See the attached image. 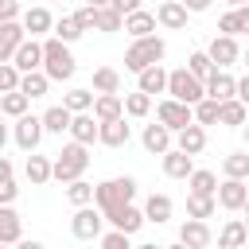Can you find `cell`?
<instances>
[{"mask_svg":"<svg viewBox=\"0 0 249 249\" xmlns=\"http://www.w3.org/2000/svg\"><path fill=\"white\" fill-rule=\"evenodd\" d=\"M39 47H43V66H39V70L47 74V82H70V78H74V70H78V66H74L70 47H66V43H58L54 35H51V39H43Z\"/></svg>","mask_w":249,"mask_h":249,"instance_id":"6da1fadb","label":"cell"},{"mask_svg":"<svg viewBox=\"0 0 249 249\" xmlns=\"http://www.w3.org/2000/svg\"><path fill=\"white\" fill-rule=\"evenodd\" d=\"M132 198H136V179L132 175H117V179H105V183L93 187V206L101 214H109L117 206H128Z\"/></svg>","mask_w":249,"mask_h":249,"instance_id":"7a4b0ae2","label":"cell"},{"mask_svg":"<svg viewBox=\"0 0 249 249\" xmlns=\"http://www.w3.org/2000/svg\"><path fill=\"white\" fill-rule=\"evenodd\" d=\"M89 167V148H82V144H62V152L51 160V179H58L62 187L66 183H74V179H82V171Z\"/></svg>","mask_w":249,"mask_h":249,"instance_id":"3957f363","label":"cell"},{"mask_svg":"<svg viewBox=\"0 0 249 249\" xmlns=\"http://www.w3.org/2000/svg\"><path fill=\"white\" fill-rule=\"evenodd\" d=\"M163 54H167V43H163L160 35H144V39H132V43H128V51H124V70L140 74V70H148V66L163 62Z\"/></svg>","mask_w":249,"mask_h":249,"instance_id":"277c9868","label":"cell"},{"mask_svg":"<svg viewBox=\"0 0 249 249\" xmlns=\"http://www.w3.org/2000/svg\"><path fill=\"white\" fill-rule=\"evenodd\" d=\"M163 93H167L171 101H179V105H198V101H202V82H198L195 74H187V66H179V70H167Z\"/></svg>","mask_w":249,"mask_h":249,"instance_id":"5b68a950","label":"cell"},{"mask_svg":"<svg viewBox=\"0 0 249 249\" xmlns=\"http://www.w3.org/2000/svg\"><path fill=\"white\" fill-rule=\"evenodd\" d=\"M101 226H105V218H101V210L89 202V206H74V218H70V233L78 237V241H93V237H101Z\"/></svg>","mask_w":249,"mask_h":249,"instance_id":"8992f818","label":"cell"},{"mask_svg":"<svg viewBox=\"0 0 249 249\" xmlns=\"http://www.w3.org/2000/svg\"><path fill=\"white\" fill-rule=\"evenodd\" d=\"M214 206H222V210H245L249 206V187H245V179H222L218 183V191H214Z\"/></svg>","mask_w":249,"mask_h":249,"instance_id":"52a82bcc","label":"cell"},{"mask_svg":"<svg viewBox=\"0 0 249 249\" xmlns=\"http://www.w3.org/2000/svg\"><path fill=\"white\" fill-rule=\"evenodd\" d=\"M156 121L175 136L179 128H187V124H195L191 121V105H179V101H171V97H163L160 105H156Z\"/></svg>","mask_w":249,"mask_h":249,"instance_id":"ba28073f","label":"cell"},{"mask_svg":"<svg viewBox=\"0 0 249 249\" xmlns=\"http://www.w3.org/2000/svg\"><path fill=\"white\" fill-rule=\"evenodd\" d=\"M206 58H210L214 70H226V66H233V62L241 58V47H237V39H230V35H214L210 47H206Z\"/></svg>","mask_w":249,"mask_h":249,"instance_id":"9c48e42d","label":"cell"},{"mask_svg":"<svg viewBox=\"0 0 249 249\" xmlns=\"http://www.w3.org/2000/svg\"><path fill=\"white\" fill-rule=\"evenodd\" d=\"M12 140H16L23 152H39V140H43V124H39V117L23 113V117L16 121V128H12Z\"/></svg>","mask_w":249,"mask_h":249,"instance_id":"30bf717a","label":"cell"},{"mask_svg":"<svg viewBox=\"0 0 249 249\" xmlns=\"http://www.w3.org/2000/svg\"><path fill=\"white\" fill-rule=\"evenodd\" d=\"M101 218H105L117 233H128V237L144 226V214H140V206H132V202H128V206H117V210H109V214H101Z\"/></svg>","mask_w":249,"mask_h":249,"instance_id":"8fae6325","label":"cell"},{"mask_svg":"<svg viewBox=\"0 0 249 249\" xmlns=\"http://www.w3.org/2000/svg\"><path fill=\"white\" fill-rule=\"evenodd\" d=\"M12 66H16L19 74L39 70V66H43V47H39V39H23V43L12 51Z\"/></svg>","mask_w":249,"mask_h":249,"instance_id":"7c38bea8","label":"cell"},{"mask_svg":"<svg viewBox=\"0 0 249 249\" xmlns=\"http://www.w3.org/2000/svg\"><path fill=\"white\" fill-rule=\"evenodd\" d=\"M19 27H23V35H27V39H39V35H47V31L54 27V16H51L47 8H39V4H35V8H27V12L19 16Z\"/></svg>","mask_w":249,"mask_h":249,"instance_id":"4fadbf2b","label":"cell"},{"mask_svg":"<svg viewBox=\"0 0 249 249\" xmlns=\"http://www.w3.org/2000/svg\"><path fill=\"white\" fill-rule=\"evenodd\" d=\"M202 97H210V101H230V97H233V74H230V70H210L206 82H202Z\"/></svg>","mask_w":249,"mask_h":249,"instance_id":"5bb4252c","label":"cell"},{"mask_svg":"<svg viewBox=\"0 0 249 249\" xmlns=\"http://www.w3.org/2000/svg\"><path fill=\"white\" fill-rule=\"evenodd\" d=\"M128 140H132V128H128V121H124V117L97 124V144H105V148H124Z\"/></svg>","mask_w":249,"mask_h":249,"instance_id":"9a60e30c","label":"cell"},{"mask_svg":"<svg viewBox=\"0 0 249 249\" xmlns=\"http://www.w3.org/2000/svg\"><path fill=\"white\" fill-rule=\"evenodd\" d=\"M175 152H183V156H198L202 148H206V128H198V124H187V128H179L175 132V144H171Z\"/></svg>","mask_w":249,"mask_h":249,"instance_id":"2e32d148","label":"cell"},{"mask_svg":"<svg viewBox=\"0 0 249 249\" xmlns=\"http://www.w3.org/2000/svg\"><path fill=\"white\" fill-rule=\"evenodd\" d=\"M89 117H93L97 124H105V121H117V117H124V113H121V93H93Z\"/></svg>","mask_w":249,"mask_h":249,"instance_id":"e0dca14e","label":"cell"},{"mask_svg":"<svg viewBox=\"0 0 249 249\" xmlns=\"http://www.w3.org/2000/svg\"><path fill=\"white\" fill-rule=\"evenodd\" d=\"M70 140L74 144H82V148H89V144H97V121L89 117V113H74L70 117Z\"/></svg>","mask_w":249,"mask_h":249,"instance_id":"ac0fdd59","label":"cell"},{"mask_svg":"<svg viewBox=\"0 0 249 249\" xmlns=\"http://www.w3.org/2000/svg\"><path fill=\"white\" fill-rule=\"evenodd\" d=\"M210 226L206 222H195V218H187L183 226H179V245H187V249H206L210 245Z\"/></svg>","mask_w":249,"mask_h":249,"instance_id":"d6986e66","label":"cell"},{"mask_svg":"<svg viewBox=\"0 0 249 249\" xmlns=\"http://www.w3.org/2000/svg\"><path fill=\"white\" fill-rule=\"evenodd\" d=\"M144 222H156V226H163V222H171V214H175V202H171V195H148V202H144Z\"/></svg>","mask_w":249,"mask_h":249,"instance_id":"ffe728a7","label":"cell"},{"mask_svg":"<svg viewBox=\"0 0 249 249\" xmlns=\"http://www.w3.org/2000/svg\"><path fill=\"white\" fill-rule=\"evenodd\" d=\"M156 23L167 27V31H183V27H187V12H183V4H179V0H163V4L156 8Z\"/></svg>","mask_w":249,"mask_h":249,"instance_id":"44dd1931","label":"cell"},{"mask_svg":"<svg viewBox=\"0 0 249 249\" xmlns=\"http://www.w3.org/2000/svg\"><path fill=\"white\" fill-rule=\"evenodd\" d=\"M163 86H167V70H163V62H156V66H148V70L136 74V89L148 93V97L163 93Z\"/></svg>","mask_w":249,"mask_h":249,"instance_id":"7402d4cb","label":"cell"},{"mask_svg":"<svg viewBox=\"0 0 249 249\" xmlns=\"http://www.w3.org/2000/svg\"><path fill=\"white\" fill-rule=\"evenodd\" d=\"M140 144H144V152H152V156H163L167 148H171V132L156 121V124H144V132H140Z\"/></svg>","mask_w":249,"mask_h":249,"instance_id":"603a6c76","label":"cell"},{"mask_svg":"<svg viewBox=\"0 0 249 249\" xmlns=\"http://www.w3.org/2000/svg\"><path fill=\"white\" fill-rule=\"evenodd\" d=\"M121 27H124V31L132 35V39H144V35H156V16L140 8V12L124 16V19H121Z\"/></svg>","mask_w":249,"mask_h":249,"instance_id":"cb8c5ba5","label":"cell"},{"mask_svg":"<svg viewBox=\"0 0 249 249\" xmlns=\"http://www.w3.org/2000/svg\"><path fill=\"white\" fill-rule=\"evenodd\" d=\"M218 31H222V35H230V39H237L241 31H249V4H241V8L226 12V16L218 19Z\"/></svg>","mask_w":249,"mask_h":249,"instance_id":"d4e9b609","label":"cell"},{"mask_svg":"<svg viewBox=\"0 0 249 249\" xmlns=\"http://www.w3.org/2000/svg\"><path fill=\"white\" fill-rule=\"evenodd\" d=\"M191 171H195V160H191V156H183V152H175V148L163 152V175H167V179H187Z\"/></svg>","mask_w":249,"mask_h":249,"instance_id":"484cf974","label":"cell"},{"mask_svg":"<svg viewBox=\"0 0 249 249\" xmlns=\"http://www.w3.org/2000/svg\"><path fill=\"white\" fill-rule=\"evenodd\" d=\"M245 237H249L245 222L230 218V222H226V226L218 230V249H245Z\"/></svg>","mask_w":249,"mask_h":249,"instance_id":"4316f807","label":"cell"},{"mask_svg":"<svg viewBox=\"0 0 249 249\" xmlns=\"http://www.w3.org/2000/svg\"><path fill=\"white\" fill-rule=\"evenodd\" d=\"M23 237V222L12 206H0V245H16Z\"/></svg>","mask_w":249,"mask_h":249,"instance_id":"83f0119b","label":"cell"},{"mask_svg":"<svg viewBox=\"0 0 249 249\" xmlns=\"http://www.w3.org/2000/svg\"><path fill=\"white\" fill-rule=\"evenodd\" d=\"M23 39H27V35H23L19 19H12V23H0V62H12V51H16Z\"/></svg>","mask_w":249,"mask_h":249,"instance_id":"f1b7e54d","label":"cell"},{"mask_svg":"<svg viewBox=\"0 0 249 249\" xmlns=\"http://www.w3.org/2000/svg\"><path fill=\"white\" fill-rule=\"evenodd\" d=\"M121 113H124V117H132V121H144V117L152 113V97H148V93H140V89H132V93H124V97H121Z\"/></svg>","mask_w":249,"mask_h":249,"instance_id":"f546056e","label":"cell"},{"mask_svg":"<svg viewBox=\"0 0 249 249\" xmlns=\"http://www.w3.org/2000/svg\"><path fill=\"white\" fill-rule=\"evenodd\" d=\"M23 175H27V183H31V187L51 183V160H47V156H39V152H31V156H27V163H23Z\"/></svg>","mask_w":249,"mask_h":249,"instance_id":"4dcf8cb0","label":"cell"},{"mask_svg":"<svg viewBox=\"0 0 249 249\" xmlns=\"http://www.w3.org/2000/svg\"><path fill=\"white\" fill-rule=\"evenodd\" d=\"M27 101H35V97H43L47 89H51V82H47V74L43 70H31V74H19V86H16Z\"/></svg>","mask_w":249,"mask_h":249,"instance_id":"1f68e13d","label":"cell"},{"mask_svg":"<svg viewBox=\"0 0 249 249\" xmlns=\"http://www.w3.org/2000/svg\"><path fill=\"white\" fill-rule=\"evenodd\" d=\"M245 117H249V109H245L237 97H230V101H218V124L241 128V124H245Z\"/></svg>","mask_w":249,"mask_h":249,"instance_id":"d6a6232c","label":"cell"},{"mask_svg":"<svg viewBox=\"0 0 249 249\" xmlns=\"http://www.w3.org/2000/svg\"><path fill=\"white\" fill-rule=\"evenodd\" d=\"M70 117H74V113H66L62 105H51V109L39 117V124H43V132H54V136H62V132L70 128Z\"/></svg>","mask_w":249,"mask_h":249,"instance_id":"836d02e7","label":"cell"},{"mask_svg":"<svg viewBox=\"0 0 249 249\" xmlns=\"http://www.w3.org/2000/svg\"><path fill=\"white\" fill-rule=\"evenodd\" d=\"M187 183H191V195H210L214 198V191H218V175L210 167H195L187 175Z\"/></svg>","mask_w":249,"mask_h":249,"instance_id":"e575fe53","label":"cell"},{"mask_svg":"<svg viewBox=\"0 0 249 249\" xmlns=\"http://www.w3.org/2000/svg\"><path fill=\"white\" fill-rule=\"evenodd\" d=\"M93 93H121V74L113 66H97L93 70Z\"/></svg>","mask_w":249,"mask_h":249,"instance_id":"d590c367","label":"cell"},{"mask_svg":"<svg viewBox=\"0 0 249 249\" xmlns=\"http://www.w3.org/2000/svg\"><path fill=\"white\" fill-rule=\"evenodd\" d=\"M214 198L210 195H187V218H195V222H206V218H214Z\"/></svg>","mask_w":249,"mask_h":249,"instance_id":"8d00e7d4","label":"cell"},{"mask_svg":"<svg viewBox=\"0 0 249 249\" xmlns=\"http://www.w3.org/2000/svg\"><path fill=\"white\" fill-rule=\"evenodd\" d=\"M27 105H31V101H27L19 89H12V93H0V113H4V117H12V121H19V117L27 113Z\"/></svg>","mask_w":249,"mask_h":249,"instance_id":"74e56055","label":"cell"},{"mask_svg":"<svg viewBox=\"0 0 249 249\" xmlns=\"http://www.w3.org/2000/svg\"><path fill=\"white\" fill-rule=\"evenodd\" d=\"M222 175L226 179H249V156L245 152H233L222 160Z\"/></svg>","mask_w":249,"mask_h":249,"instance_id":"f35d334b","label":"cell"},{"mask_svg":"<svg viewBox=\"0 0 249 249\" xmlns=\"http://www.w3.org/2000/svg\"><path fill=\"white\" fill-rule=\"evenodd\" d=\"M89 105H93V89H70L62 97V109L66 113H89Z\"/></svg>","mask_w":249,"mask_h":249,"instance_id":"ab89813d","label":"cell"},{"mask_svg":"<svg viewBox=\"0 0 249 249\" xmlns=\"http://www.w3.org/2000/svg\"><path fill=\"white\" fill-rule=\"evenodd\" d=\"M66 198H70L74 206H89V202H93V183H86V179L66 183Z\"/></svg>","mask_w":249,"mask_h":249,"instance_id":"60d3db41","label":"cell"},{"mask_svg":"<svg viewBox=\"0 0 249 249\" xmlns=\"http://www.w3.org/2000/svg\"><path fill=\"white\" fill-rule=\"evenodd\" d=\"M93 31H121V16L113 8H93Z\"/></svg>","mask_w":249,"mask_h":249,"instance_id":"b9f144b4","label":"cell"},{"mask_svg":"<svg viewBox=\"0 0 249 249\" xmlns=\"http://www.w3.org/2000/svg\"><path fill=\"white\" fill-rule=\"evenodd\" d=\"M51 31H54V39H58V43H66V47L82 39V31H78V23H74L70 16H62V19H54V27H51Z\"/></svg>","mask_w":249,"mask_h":249,"instance_id":"7bdbcfd3","label":"cell"},{"mask_svg":"<svg viewBox=\"0 0 249 249\" xmlns=\"http://www.w3.org/2000/svg\"><path fill=\"white\" fill-rule=\"evenodd\" d=\"M210 70H214V66H210V58H206V51H195V54L187 58V74H195L198 82H206Z\"/></svg>","mask_w":249,"mask_h":249,"instance_id":"ee69618b","label":"cell"},{"mask_svg":"<svg viewBox=\"0 0 249 249\" xmlns=\"http://www.w3.org/2000/svg\"><path fill=\"white\" fill-rule=\"evenodd\" d=\"M19 86V70L12 62H0V93H12Z\"/></svg>","mask_w":249,"mask_h":249,"instance_id":"f6af8a7d","label":"cell"},{"mask_svg":"<svg viewBox=\"0 0 249 249\" xmlns=\"http://www.w3.org/2000/svg\"><path fill=\"white\" fill-rule=\"evenodd\" d=\"M101 249H132V241H128V233H117V230H109V233L101 237Z\"/></svg>","mask_w":249,"mask_h":249,"instance_id":"bcb514c9","label":"cell"},{"mask_svg":"<svg viewBox=\"0 0 249 249\" xmlns=\"http://www.w3.org/2000/svg\"><path fill=\"white\" fill-rule=\"evenodd\" d=\"M70 19L78 23V31H82V35H86V31H93V8H86V4H82V8H78Z\"/></svg>","mask_w":249,"mask_h":249,"instance_id":"7dc6e473","label":"cell"},{"mask_svg":"<svg viewBox=\"0 0 249 249\" xmlns=\"http://www.w3.org/2000/svg\"><path fill=\"white\" fill-rule=\"evenodd\" d=\"M16 195H19L16 179H0V206H12V202H16Z\"/></svg>","mask_w":249,"mask_h":249,"instance_id":"c3c4849f","label":"cell"},{"mask_svg":"<svg viewBox=\"0 0 249 249\" xmlns=\"http://www.w3.org/2000/svg\"><path fill=\"white\" fill-rule=\"evenodd\" d=\"M19 19V0H0V23Z\"/></svg>","mask_w":249,"mask_h":249,"instance_id":"681fc988","label":"cell"},{"mask_svg":"<svg viewBox=\"0 0 249 249\" xmlns=\"http://www.w3.org/2000/svg\"><path fill=\"white\" fill-rule=\"evenodd\" d=\"M109 8L124 19V16H132V12H140V0H109Z\"/></svg>","mask_w":249,"mask_h":249,"instance_id":"f907efd6","label":"cell"},{"mask_svg":"<svg viewBox=\"0 0 249 249\" xmlns=\"http://www.w3.org/2000/svg\"><path fill=\"white\" fill-rule=\"evenodd\" d=\"M179 4H183V12H187V16H195V12H206L214 0H179Z\"/></svg>","mask_w":249,"mask_h":249,"instance_id":"816d5d0a","label":"cell"},{"mask_svg":"<svg viewBox=\"0 0 249 249\" xmlns=\"http://www.w3.org/2000/svg\"><path fill=\"white\" fill-rule=\"evenodd\" d=\"M16 175V167H12V160L8 156H0V179H12Z\"/></svg>","mask_w":249,"mask_h":249,"instance_id":"f5cc1de1","label":"cell"},{"mask_svg":"<svg viewBox=\"0 0 249 249\" xmlns=\"http://www.w3.org/2000/svg\"><path fill=\"white\" fill-rule=\"evenodd\" d=\"M16 249H47V245H43V241H35V237H19V241H16Z\"/></svg>","mask_w":249,"mask_h":249,"instance_id":"db71d44e","label":"cell"},{"mask_svg":"<svg viewBox=\"0 0 249 249\" xmlns=\"http://www.w3.org/2000/svg\"><path fill=\"white\" fill-rule=\"evenodd\" d=\"M4 144H8V124L0 121V156H4Z\"/></svg>","mask_w":249,"mask_h":249,"instance_id":"11a10c76","label":"cell"},{"mask_svg":"<svg viewBox=\"0 0 249 249\" xmlns=\"http://www.w3.org/2000/svg\"><path fill=\"white\" fill-rule=\"evenodd\" d=\"M86 8H109V0H86Z\"/></svg>","mask_w":249,"mask_h":249,"instance_id":"9f6ffc18","label":"cell"},{"mask_svg":"<svg viewBox=\"0 0 249 249\" xmlns=\"http://www.w3.org/2000/svg\"><path fill=\"white\" fill-rule=\"evenodd\" d=\"M132 249H163V245H156V241H148V245H132Z\"/></svg>","mask_w":249,"mask_h":249,"instance_id":"6f0895ef","label":"cell"},{"mask_svg":"<svg viewBox=\"0 0 249 249\" xmlns=\"http://www.w3.org/2000/svg\"><path fill=\"white\" fill-rule=\"evenodd\" d=\"M226 4H233V8H241V4H249V0H226Z\"/></svg>","mask_w":249,"mask_h":249,"instance_id":"680465c9","label":"cell"},{"mask_svg":"<svg viewBox=\"0 0 249 249\" xmlns=\"http://www.w3.org/2000/svg\"><path fill=\"white\" fill-rule=\"evenodd\" d=\"M163 249H187V245H179V241H175V245H163Z\"/></svg>","mask_w":249,"mask_h":249,"instance_id":"91938a15","label":"cell"},{"mask_svg":"<svg viewBox=\"0 0 249 249\" xmlns=\"http://www.w3.org/2000/svg\"><path fill=\"white\" fill-rule=\"evenodd\" d=\"M0 249H12V245H0Z\"/></svg>","mask_w":249,"mask_h":249,"instance_id":"94428289","label":"cell"}]
</instances>
